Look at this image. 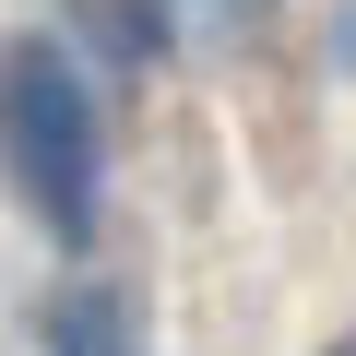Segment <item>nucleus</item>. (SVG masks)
<instances>
[{
  "label": "nucleus",
  "instance_id": "f257e3e1",
  "mask_svg": "<svg viewBox=\"0 0 356 356\" xmlns=\"http://www.w3.org/2000/svg\"><path fill=\"white\" fill-rule=\"evenodd\" d=\"M0 166H13V191L48 214V238H95V191H107V119L83 95V72L36 36L0 60Z\"/></svg>",
  "mask_w": 356,
  "mask_h": 356
},
{
  "label": "nucleus",
  "instance_id": "f03ea898",
  "mask_svg": "<svg viewBox=\"0 0 356 356\" xmlns=\"http://www.w3.org/2000/svg\"><path fill=\"white\" fill-rule=\"evenodd\" d=\"M60 356H131V297L83 285V297L60 309Z\"/></svg>",
  "mask_w": 356,
  "mask_h": 356
},
{
  "label": "nucleus",
  "instance_id": "7ed1b4c3",
  "mask_svg": "<svg viewBox=\"0 0 356 356\" xmlns=\"http://www.w3.org/2000/svg\"><path fill=\"white\" fill-rule=\"evenodd\" d=\"M166 13L191 24V36H250V24L273 13V0H166Z\"/></svg>",
  "mask_w": 356,
  "mask_h": 356
}]
</instances>
